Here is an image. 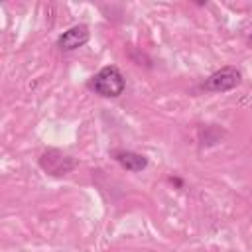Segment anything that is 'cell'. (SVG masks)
Masks as SVG:
<instances>
[{
  "label": "cell",
  "instance_id": "1",
  "mask_svg": "<svg viewBox=\"0 0 252 252\" xmlns=\"http://www.w3.org/2000/svg\"><path fill=\"white\" fill-rule=\"evenodd\" d=\"M89 87L100 96H118V94H122V91L126 87V81H124L122 73L118 71V67L108 65V67H102L91 79Z\"/></svg>",
  "mask_w": 252,
  "mask_h": 252
},
{
  "label": "cell",
  "instance_id": "2",
  "mask_svg": "<svg viewBox=\"0 0 252 252\" xmlns=\"http://www.w3.org/2000/svg\"><path fill=\"white\" fill-rule=\"evenodd\" d=\"M39 165L43 167V171H47L51 175H65L77 163H75V159L71 156H67V154L59 152V150H47L39 158Z\"/></svg>",
  "mask_w": 252,
  "mask_h": 252
},
{
  "label": "cell",
  "instance_id": "3",
  "mask_svg": "<svg viewBox=\"0 0 252 252\" xmlns=\"http://www.w3.org/2000/svg\"><path fill=\"white\" fill-rule=\"evenodd\" d=\"M240 83V71L236 67H222L220 71H215L207 81H205V89L207 91H215V93H224L234 89Z\"/></svg>",
  "mask_w": 252,
  "mask_h": 252
},
{
  "label": "cell",
  "instance_id": "4",
  "mask_svg": "<svg viewBox=\"0 0 252 252\" xmlns=\"http://www.w3.org/2000/svg\"><path fill=\"white\" fill-rule=\"evenodd\" d=\"M87 41H89V28L79 24V26H73L67 32H63L57 39V45L63 51H71V49H77V47L85 45Z\"/></svg>",
  "mask_w": 252,
  "mask_h": 252
},
{
  "label": "cell",
  "instance_id": "5",
  "mask_svg": "<svg viewBox=\"0 0 252 252\" xmlns=\"http://www.w3.org/2000/svg\"><path fill=\"white\" fill-rule=\"evenodd\" d=\"M114 158L116 161L126 167L128 171H142L146 165H148V159L142 156V154H136V152H128V150H118L114 152Z\"/></svg>",
  "mask_w": 252,
  "mask_h": 252
},
{
  "label": "cell",
  "instance_id": "6",
  "mask_svg": "<svg viewBox=\"0 0 252 252\" xmlns=\"http://www.w3.org/2000/svg\"><path fill=\"white\" fill-rule=\"evenodd\" d=\"M250 43H252V37H250Z\"/></svg>",
  "mask_w": 252,
  "mask_h": 252
}]
</instances>
